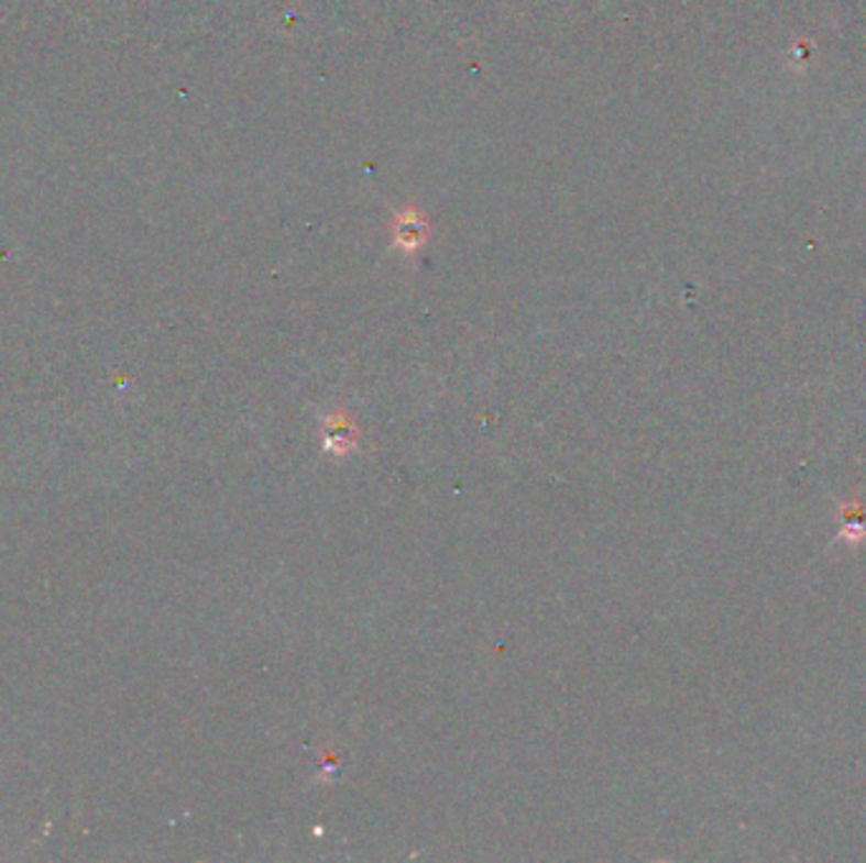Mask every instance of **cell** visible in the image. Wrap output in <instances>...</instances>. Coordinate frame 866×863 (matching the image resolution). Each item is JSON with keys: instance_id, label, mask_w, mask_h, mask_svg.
Here are the masks:
<instances>
[{"instance_id": "cell-1", "label": "cell", "mask_w": 866, "mask_h": 863, "mask_svg": "<svg viewBox=\"0 0 866 863\" xmlns=\"http://www.w3.org/2000/svg\"><path fill=\"white\" fill-rule=\"evenodd\" d=\"M838 540L848 544L866 542V505L862 499H848L838 505Z\"/></svg>"}]
</instances>
